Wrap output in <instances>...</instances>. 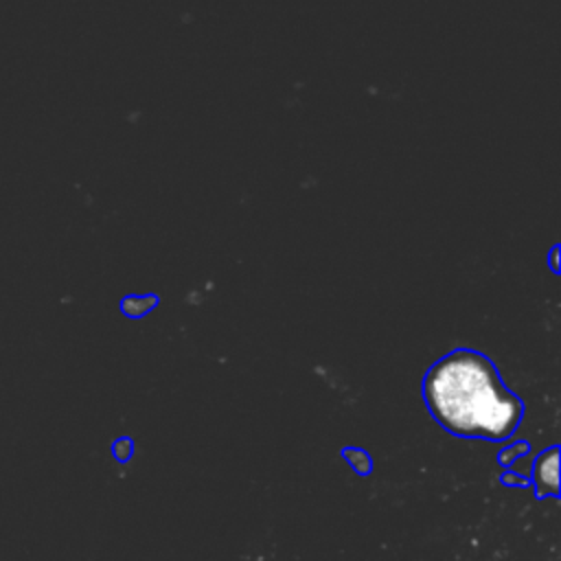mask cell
Listing matches in <instances>:
<instances>
[{"label":"cell","instance_id":"cell-1","mask_svg":"<svg viewBox=\"0 0 561 561\" xmlns=\"http://www.w3.org/2000/svg\"><path fill=\"white\" fill-rule=\"evenodd\" d=\"M423 399L440 427L469 440H506L524 416L522 399L504 386L497 366L473 348H454L434 362L423 377Z\"/></svg>","mask_w":561,"mask_h":561},{"label":"cell","instance_id":"cell-2","mask_svg":"<svg viewBox=\"0 0 561 561\" xmlns=\"http://www.w3.org/2000/svg\"><path fill=\"white\" fill-rule=\"evenodd\" d=\"M533 484L537 497L559 495V445H552L537 456L533 465Z\"/></svg>","mask_w":561,"mask_h":561},{"label":"cell","instance_id":"cell-3","mask_svg":"<svg viewBox=\"0 0 561 561\" xmlns=\"http://www.w3.org/2000/svg\"><path fill=\"white\" fill-rule=\"evenodd\" d=\"M342 456L359 476H368L373 471V460H370L368 451H364L359 447H344Z\"/></svg>","mask_w":561,"mask_h":561},{"label":"cell","instance_id":"cell-4","mask_svg":"<svg viewBox=\"0 0 561 561\" xmlns=\"http://www.w3.org/2000/svg\"><path fill=\"white\" fill-rule=\"evenodd\" d=\"M526 454H530V445H528V443H515V445H511V447H504V449L497 454V460H500L502 467H508L515 458H522V456H526Z\"/></svg>","mask_w":561,"mask_h":561},{"label":"cell","instance_id":"cell-5","mask_svg":"<svg viewBox=\"0 0 561 561\" xmlns=\"http://www.w3.org/2000/svg\"><path fill=\"white\" fill-rule=\"evenodd\" d=\"M131 451H134V443H131V438H127V436L118 438V440L112 445V454H114V458H116L118 462H127V460L131 458Z\"/></svg>","mask_w":561,"mask_h":561},{"label":"cell","instance_id":"cell-6","mask_svg":"<svg viewBox=\"0 0 561 561\" xmlns=\"http://www.w3.org/2000/svg\"><path fill=\"white\" fill-rule=\"evenodd\" d=\"M502 484H517V486H528L530 480L528 478H517L513 471L502 473Z\"/></svg>","mask_w":561,"mask_h":561}]
</instances>
